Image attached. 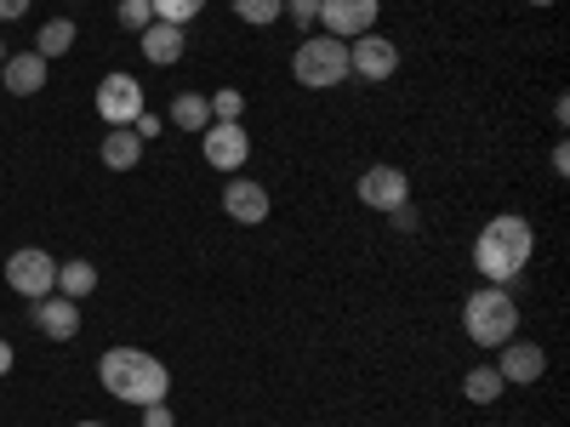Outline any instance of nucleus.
Segmentation results:
<instances>
[{
	"mask_svg": "<svg viewBox=\"0 0 570 427\" xmlns=\"http://www.w3.org/2000/svg\"><path fill=\"white\" fill-rule=\"evenodd\" d=\"M537 257V228L519 217V211H502L480 228V240H473V268L485 274V285H513L525 274V262Z\"/></svg>",
	"mask_w": 570,
	"mask_h": 427,
	"instance_id": "f257e3e1",
	"label": "nucleus"
},
{
	"mask_svg": "<svg viewBox=\"0 0 570 427\" xmlns=\"http://www.w3.org/2000/svg\"><path fill=\"white\" fill-rule=\"evenodd\" d=\"M98 383H104L109 399L142 410V405H160L171 394V370L155 354H142V348H109L98 359Z\"/></svg>",
	"mask_w": 570,
	"mask_h": 427,
	"instance_id": "f03ea898",
	"label": "nucleus"
},
{
	"mask_svg": "<svg viewBox=\"0 0 570 427\" xmlns=\"http://www.w3.org/2000/svg\"><path fill=\"white\" fill-rule=\"evenodd\" d=\"M462 325H468L473 342L497 354L502 342L519 337V302H513V291H508V285H480V291L462 302Z\"/></svg>",
	"mask_w": 570,
	"mask_h": 427,
	"instance_id": "7ed1b4c3",
	"label": "nucleus"
},
{
	"mask_svg": "<svg viewBox=\"0 0 570 427\" xmlns=\"http://www.w3.org/2000/svg\"><path fill=\"white\" fill-rule=\"evenodd\" d=\"M292 75H297V86H308V91H331V86H343L354 69H348V40H337V34H308L297 52H292Z\"/></svg>",
	"mask_w": 570,
	"mask_h": 427,
	"instance_id": "20e7f679",
	"label": "nucleus"
},
{
	"mask_svg": "<svg viewBox=\"0 0 570 427\" xmlns=\"http://www.w3.org/2000/svg\"><path fill=\"white\" fill-rule=\"evenodd\" d=\"M7 285H12L18 297H29V302L52 297V291H58V257L40 251V246L12 251V257H7Z\"/></svg>",
	"mask_w": 570,
	"mask_h": 427,
	"instance_id": "39448f33",
	"label": "nucleus"
},
{
	"mask_svg": "<svg viewBox=\"0 0 570 427\" xmlns=\"http://www.w3.org/2000/svg\"><path fill=\"white\" fill-rule=\"evenodd\" d=\"M142 109V80L137 75H126V69H115V75H104L98 80V120L104 126H131Z\"/></svg>",
	"mask_w": 570,
	"mask_h": 427,
	"instance_id": "423d86ee",
	"label": "nucleus"
},
{
	"mask_svg": "<svg viewBox=\"0 0 570 427\" xmlns=\"http://www.w3.org/2000/svg\"><path fill=\"white\" fill-rule=\"evenodd\" d=\"M354 195L371 211H400V206H411V177L400 166H371V171H360Z\"/></svg>",
	"mask_w": 570,
	"mask_h": 427,
	"instance_id": "0eeeda50",
	"label": "nucleus"
},
{
	"mask_svg": "<svg viewBox=\"0 0 570 427\" xmlns=\"http://www.w3.org/2000/svg\"><path fill=\"white\" fill-rule=\"evenodd\" d=\"M376 18H383V0H320V23H325V34H337V40L371 34Z\"/></svg>",
	"mask_w": 570,
	"mask_h": 427,
	"instance_id": "6e6552de",
	"label": "nucleus"
},
{
	"mask_svg": "<svg viewBox=\"0 0 570 427\" xmlns=\"http://www.w3.org/2000/svg\"><path fill=\"white\" fill-rule=\"evenodd\" d=\"M200 155H206V166H217V171H240V166L252 160V137H246V126L212 120V126L200 131Z\"/></svg>",
	"mask_w": 570,
	"mask_h": 427,
	"instance_id": "1a4fd4ad",
	"label": "nucleus"
},
{
	"mask_svg": "<svg viewBox=\"0 0 570 427\" xmlns=\"http://www.w3.org/2000/svg\"><path fill=\"white\" fill-rule=\"evenodd\" d=\"M348 69H354L360 80H394L400 46H394L389 34H360V40H348Z\"/></svg>",
	"mask_w": 570,
	"mask_h": 427,
	"instance_id": "9d476101",
	"label": "nucleus"
},
{
	"mask_svg": "<svg viewBox=\"0 0 570 427\" xmlns=\"http://www.w3.org/2000/svg\"><path fill=\"white\" fill-rule=\"evenodd\" d=\"M268 211H274V200H268V188H263L257 177H228V188H223V217H234L240 228H257V222H268Z\"/></svg>",
	"mask_w": 570,
	"mask_h": 427,
	"instance_id": "9b49d317",
	"label": "nucleus"
},
{
	"mask_svg": "<svg viewBox=\"0 0 570 427\" xmlns=\"http://www.w3.org/2000/svg\"><path fill=\"white\" fill-rule=\"evenodd\" d=\"M35 330L40 337H52V342H69L75 330H80V302H69V297H40L35 302Z\"/></svg>",
	"mask_w": 570,
	"mask_h": 427,
	"instance_id": "f8f14e48",
	"label": "nucleus"
},
{
	"mask_svg": "<svg viewBox=\"0 0 570 427\" xmlns=\"http://www.w3.org/2000/svg\"><path fill=\"white\" fill-rule=\"evenodd\" d=\"M497 370H502V383H537V376L548 370V354L537 348V342H502V359H497Z\"/></svg>",
	"mask_w": 570,
	"mask_h": 427,
	"instance_id": "ddd939ff",
	"label": "nucleus"
},
{
	"mask_svg": "<svg viewBox=\"0 0 570 427\" xmlns=\"http://www.w3.org/2000/svg\"><path fill=\"white\" fill-rule=\"evenodd\" d=\"M0 80H7L12 98H35V91L46 86V58L40 52H12L7 63H0Z\"/></svg>",
	"mask_w": 570,
	"mask_h": 427,
	"instance_id": "4468645a",
	"label": "nucleus"
},
{
	"mask_svg": "<svg viewBox=\"0 0 570 427\" xmlns=\"http://www.w3.org/2000/svg\"><path fill=\"white\" fill-rule=\"evenodd\" d=\"M137 40H142V58H149V63H160V69H171V63L188 52V34H183L177 23H149V29H142Z\"/></svg>",
	"mask_w": 570,
	"mask_h": 427,
	"instance_id": "2eb2a0df",
	"label": "nucleus"
},
{
	"mask_svg": "<svg viewBox=\"0 0 570 427\" xmlns=\"http://www.w3.org/2000/svg\"><path fill=\"white\" fill-rule=\"evenodd\" d=\"M142 160V137L131 131V126H109V137H104V166L109 171H131Z\"/></svg>",
	"mask_w": 570,
	"mask_h": 427,
	"instance_id": "dca6fc26",
	"label": "nucleus"
},
{
	"mask_svg": "<svg viewBox=\"0 0 570 427\" xmlns=\"http://www.w3.org/2000/svg\"><path fill=\"white\" fill-rule=\"evenodd\" d=\"M91 291H98V268H91L86 257H75V262H58V297H69V302H86Z\"/></svg>",
	"mask_w": 570,
	"mask_h": 427,
	"instance_id": "f3484780",
	"label": "nucleus"
},
{
	"mask_svg": "<svg viewBox=\"0 0 570 427\" xmlns=\"http://www.w3.org/2000/svg\"><path fill=\"white\" fill-rule=\"evenodd\" d=\"M166 126H177V131H206L212 126V103L200 98V91H183V98H171V120Z\"/></svg>",
	"mask_w": 570,
	"mask_h": 427,
	"instance_id": "a211bd4d",
	"label": "nucleus"
},
{
	"mask_svg": "<svg viewBox=\"0 0 570 427\" xmlns=\"http://www.w3.org/2000/svg\"><path fill=\"white\" fill-rule=\"evenodd\" d=\"M502 388H508V383H502V370H497V365H473V370L462 376V394H468L473 405H497Z\"/></svg>",
	"mask_w": 570,
	"mask_h": 427,
	"instance_id": "6ab92c4d",
	"label": "nucleus"
},
{
	"mask_svg": "<svg viewBox=\"0 0 570 427\" xmlns=\"http://www.w3.org/2000/svg\"><path fill=\"white\" fill-rule=\"evenodd\" d=\"M69 46H75V23H69V18H46V23H40V34H35V52H40L46 63L63 58Z\"/></svg>",
	"mask_w": 570,
	"mask_h": 427,
	"instance_id": "aec40b11",
	"label": "nucleus"
},
{
	"mask_svg": "<svg viewBox=\"0 0 570 427\" xmlns=\"http://www.w3.org/2000/svg\"><path fill=\"white\" fill-rule=\"evenodd\" d=\"M234 18L252 23V29H268L285 18V0H234Z\"/></svg>",
	"mask_w": 570,
	"mask_h": 427,
	"instance_id": "412c9836",
	"label": "nucleus"
},
{
	"mask_svg": "<svg viewBox=\"0 0 570 427\" xmlns=\"http://www.w3.org/2000/svg\"><path fill=\"white\" fill-rule=\"evenodd\" d=\"M149 7H155V23H195L200 12H206V0H149Z\"/></svg>",
	"mask_w": 570,
	"mask_h": 427,
	"instance_id": "4be33fe9",
	"label": "nucleus"
},
{
	"mask_svg": "<svg viewBox=\"0 0 570 427\" xmlns=\"http://www.w3.org/2000/svg\"><path fill=\"white\" fill-rule=\"evenodd\" d=\"M212 103V120H223V126H240V115H246V91H217V98H206Z\"/></svg>",
	"mask_w": 570,
	"mask_h": 427,
	"instance_id": "5701e85b",
	"label": "nucleus"
},
{
	"mask_svg": "<svg viewBox=\"0 0 570 427\" xmlns=\"http://www.w3.org/2000/svg\"><path fill=\"white\" fill-rule=\"evenodd\" d=\"M120 23L142 34V29H149V23H155V7H149V0H120Z\"/></svg>",
	"mask_w": 570,
	"mask_h": 427,
	"instance_id": "b1692460",
	"label": "nucleus"
},
{
	"mask_svg": "<svg viewBox=\"0 0 570 427\" xmlns=\"http://www.w3.org/2000/svg\"><path fill=\"white\" fill-rule=\"evenodd\" d=\"M285 18L308 34V23H320V0H285Z\"/></svg>",
	"mask_w": 570,
	"mask_h": 427,
	"instance_id": "393cba45",
	"label": "nucleus"
},
{
	"mask_svg": "<svg viewBox=\"0 0 570 427\" xmlns=\"http://www.w3.org/2000/svg\"><path fill=\"white\" fill-rule=\"evenodd\" d=\"M142 427H177L171 399H160V405H142Z\"/></svg>",
	"mask_w": 570,
	"mask_h": 427,
	"instance_id": "a878e982",
	"label": "nucleus"
},
{
	"mask_svg": "<svg viewBox=\"0 0 570 427\" xmlns=\"http://www.w3.org/2000/svg\"><path fill=\"white\" fill-rule=\"evenodd\" d=\"M131 131H137L142 142H149V137H160V131H166V120H160V115H149V109H142V115L131 120Z\"/></svg>",
	"mask_w": 570,
	"mask_h": 427,
	"instance_id": "bb28decb",
	"label": "nucleus"
},
{
	"mask_svg": "<svg viewBox=\"0 0 570 427\" xmlns=\"http://www.w3.org/2000/svg\"><path fill=\"white\" fill-rule=\"evenodd\" d=\"M29 12V0H0V23H18Z\"/></svg>",
	"mask_w": 570,
	"mask_h": 427,
	"instance_id": "cd10ccee",
	"label": "nucleus"
},
{
	"mask_svg": "<svg viewBox=\"0 0 570 427\" xmlns=\"http://www.w3.org/2000/svg\"><path fill=\"white\" fill-rule=\"evenodd\" d=\"M7 370H12V342L0 337V376H7Z\"/></svg>",
	"mask_w": 570,
	"mask_h": 427,
	"instance_id": "c85d7f7f",
	"label": "nucleus"
},
{
	"mask_svg": "<svg viewBox=\"0 0 570 427\" xmlns=\"http://www.w3.org/2000/svg\"><path fill=\"white\" fill-rule=\"evenodd\" d=\"M7 58H12V52H7V40H0V63H7Z\"/></svg>",
	"mask_w": 570,
	"mask_h": 427,
	"instance_id": "c756f323",
	"label": "nucleus"
},
{
	"mask_svg": "<svg viewBox=\"0 0 570 427\" xmlns=\"http://www.w3.org/2000/svg\"><path fill=\"white\" fill-rule=\"evenodd\" d=\"M75 427H104V421H75Z\"/></svg>",
	"mask_w": 570,
	"mask_h": 427,
	"instance_id": "7c9ffc66",
	"label": "nucleus"
},
{
	"mask_svg": "<svg viewBox=\"0 0 570 427\" xmlns=\"http://www.w3.org/2000/svg\"><path fill=\"white\" fill-rule=\"evenodd\" d=\"M531 7H553V0H531Z\"/></svg>",
	"mask_w": 570,
	"mask_h": 427,
	"instance_id": "2f4dec72",
	"label": "nucleus"
}]
</instances>
